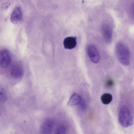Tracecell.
<instances>
[{"mask_svg": "<svg viewBox=\"0 0 134 134\" xmlns=\"http://www.w3.org/2000/svg\"><path fill=\"white\" fill-rule=\"evenodd\" d=\"M117 57L120 62L125 66L128 65L130 60V52L128 47L121 42H118L116 46Z\"/></svg>", "mask_w": 134, "mask_h": 134, "instance_id": "1", "label": "cell"}, {"mask_svg": "<svg viewBox=\"0 0 134 134\" xmlns=\"http://www.w3.org/2000/svg\"><path fill=\"white\" fill-rule=\"evenodd\" d=\"M118 120L122 126L128 127L133 123V117L129 109L126 106H123L120 108L119 112Z\"/></svg>", "mask_w": 134, "mask_h": 134, "instance_id": "2", "label": "cell"}, {"mask_svg": "<svg viewBox=\"0 0 134 134\" xmlns=\"http://www.w3.org/2000/svg\"><path fill=\"white\" fill-rule=\"evenodd\" d=\"M101 31L105 41L107 43H110L112 40L113 34V29L111 25L106 22L103 23L102 25Z\"/></svg>", "mask_w": 134, "mask_h": 134, "instance_id": "3", "label": "cell"}, {"mask_svg": "<svg viewBox=\"0 0 134 134\" xmlns=\"http://www.w3.org/2000/svg\"><path fill=\"white\" fill-rule=\"evenodd\" d=\"M87 52L91 61L94 63H98L100 60L99 52L96 47L93 45L90 44L87 48Z\"/></svg>", "mask_w": 134, "mask_h": 134, "instance_id": "4", "label": "cell"}, {"mask_svg": "<svg viewBox=\"0 0 134 134\" xmlns=\"http://www.w3.org/2000/svg\"><path fill=\"white\" fill-rule=\"evenodd\" d=\"M11 61V55L7 50L4 49L0 51V65L3 68L8 67Z\"/></svg>", "mask_w": 134, "mask_h": 134, "instance_id": "5", "label": "cell"}, {"mask_svg": "<svg viewBox=\"0 0 134 134\" xmlns=\"http://www.w3.org/2000/svg\"><path fill=\"white\" fill-rule=\"evenodd\" d=\"M54 125V122L51 119H48L45 121L41 127V134H51Z\"/></svg>", "mask_w": 134, "mask_h": 134, "instance_id": "6", "label": "cell"}, {"mask_svg": "<svg viewBox=\"0 0 134 134\" xmlns=\"http://www.w3.org/2000/svg\"><path fill=\"white\" fill-rule=\"evenodd\" d=\"M22 18L21 10L19 7H15L13 10L10 16V20L14 24H17L20 22Z\"/></svg>", "mask_w": 134, "mask_h": 134, "instance_id": "7", "label": "cell"}, {"mask_svg": "<svg viewBox=\"0 0 134 134\" xmlns=\"http://www.w3.org/2000/svg\"><path fill=\"white\" fill-rule=\"evenodd\" d=\"M76 40V37H69L65 38L63 41L64 48L71 49L75 48L77 44Z\"/></svg>", "mask_w": 134, "mask_h": 134, "instance_id": "8", "label": "cell"}, {"mask_svg": "<svg viewBox=\"0 0 134 134\" xmlns=\"http://www.w3.org/2000/svg\"><path fill=\"white\" fill-rule=\"evenodd\" d=\"M12 74L16 78H19L23 76V70L22 67L20 65H14L12 70Z\"/></svg>", "mask_w": 134, "mask_h": 134, "instance_id": "9", "label": "cell"}, {"mask_svg": "<svg viewBox=\"0 0 134 134\" xmlns=\"http://www.w3.org/2000/svg\"><path fill=\"white\" fill-rule=\"evenodd\" d=\"M82 98L81 96L77 93H74L72 95L68 103L69 106H73L78 105Z\"/></svg>", "mask_w": 134, "mask_h": 134, "instance_id": "10", "label": "cell"}, {"mask_svg": "<svg viewBox=\"0 0 134 134\" xmlns=\"http://www.w3.org/2000/svg\"><path fill=\"white\" fill-rule=\"evenodd\" d=\"M100 99L101 101L103 104L107 105L109 104L111 102L113 97L111 94L106 93L101 96Z\"/></svg>", "mask_w": 134, "mask_h": 134, "instance_id": "11", "label": "cell"}, {"mask_svg": "<svg viewBox=\"0 0 134 134\" xmlns=\"http://www.w3.org/2000/svg\"><path fill=\"white\" fill-rule=\"evenodd\" d=\"M66 131L65 126L63 125H60L57 126L54 134H65Z\"/></svg>", "mask_w": 134, "mask_h": 134, "instance_id": "12", "label": "cell"}, {"mask_svg": "<svg viewBox=\"0 0 134 134\" xmlns=\"http://www.w3.org/2000/svg\"><path fill=\"white\" fill-rule=\"evenodd\" d=\"M114 81L111 78H109L107 79L105 82V86L108 88H111L114 85Z\"/></svg>", "mask_w": 134, "mask_h": 134, "instance_id": "13", "label": "cell"}, {"mask_svg": "<svg viewBox=\"0 0 134 134\" xmlns=\"http://www.w3.org/2000/svg\"><path fill=\"white\" fill-rule=\"evenodd\" d=\"M80 108L82 110H84L86 107V104L85 101L82 98L80 103L78 105Z\"/></svg>", "mask_w": 134, "mask_h": 134, "instance_id": "14", "label": "cell"}, {"mask_svg": "<svg viewBox=\"0 0 134 134\" xmlns=\"http://www.w3.org/2000/svg\"><path fill=\"white\" fill-rule=\"evenodd\" d=\"M9 4V3H5V4H3L2 7L4 9H6L8 7Z\"/></svg>", "mask_w": 134, "mask_h": 134, "instance_id": "15", "label": "cell"}]
</instances>
